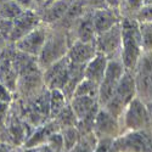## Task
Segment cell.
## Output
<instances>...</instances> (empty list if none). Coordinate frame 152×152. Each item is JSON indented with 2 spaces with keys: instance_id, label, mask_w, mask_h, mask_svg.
Here are the masks:
<instances>
[{
  "instance_id": "2",
  "label": "cell",
  "mask_w": 152,
  "mask_h": 152,
  "mask_svg": "<svg viewBox=\"0 0 152 152\" xmlns=\"http://www.w3.org/2000/svg\"><path fill=\"white\" fill-rule=\"evenodd\" d=\"M49 27L50 29H49L46 42L42 49L40 54L37 57L42 71L46 69L56 61L65 57L68 53L71 44L74 42V38L69 31L54 27V26H49Z\"/></svg>"
},
{
  "instance_id": "20",
  "label": "cell",
  "mask_w": 152,
  "mask_h": 152,
  "mask_svg": "<svg viewBox=\"0 0 152 152\" xmlns=\"http://www.w3.org/2000/svg\"><path fill=\"white\" fill-rule=\"evenodd\" d=\"M99 84L88 79V78H83L82 82L77 85L74 90L73 96H90L94 99H97L99 95ZM72 96V97H73Z\"/></svg>"
},
{
  "instance_id": "38",
  "label": "cell",
  "mask_w": 152,
  "mask_h": 152,
  "mask_svg": "<svg viewBox=\"0 0 152 152\" xmlns=\"http://www.w3.org/2000/svg\"><path fill=\"white\" fill-rule=\"evenodd\" d=\"M16 152H38L37 147H24V146H18L16 147Z\"/></svg>"
},
{
  "instance_id": "41",
  "label": "cell",
  "mask_w": 152,
  "mask_h": 152,
  "mask_svg": "<svg viewBox=\"0 0 152 152\" xmlns=\"http://www.w3.org/2000/svg\"><path fill=\"white\" fill-rule=\"evenodd\" d=\"M148 111H150V118H151V126H152V104H148Z\"/></svg>"
},
{
  "instance_id": "14",
  "label": "cell",
  "mask_w": 152,
  "mask_h": 152,
  "mask_svg": "<svg viewBox=\"0 0 152 152\" xmlns=\"http://www.w3.org/2000/svg\"><path fill=\"white\" fill-rule=\"evenodd\" d=\"M74 40H80L84 43H93L96 38V31L93 21V11H88L78 21H75L69 31Z\"/></svg>"
},
{
  "instance_id": "25",
  "label": "cell",
  "mask_w": 152,
  "mask_h": 152,
  "mask_svg": "<svg viewBox=\"0 0 152 152\" xmlns=\"http://www.w3.org/2000/svg\"><path fill=\"white\" fill-rule=\"evenodd\" d=\"M144 53H152V22H139Z\"/></svg>"
},
{
  "instance_id": "4",
  "label": "cell",
  "mask_w": 152,
  "mask_h": 152,
  "mask_svg": "<svg viewBox=\"0 0 152 152\" xmlns=\"http://www.w3.org/2000/svg\"><path fill=\"white\" fill-rule=\"evenodd\" d=\"M121 125L122 134L125 132L152 129L147 104L137 96L134 97L123 112L121 117Z\"/></svg>"
},
{
  "instance_id": "16",
  "label": "cell",
  "mask_w": 152,
  "mask_h": 152,
  "mask_svg": "<svg viewBox=\"0 0 152 152\" xmlns=\"http://www.w3.org/2000/svg\"><path fill=\"white\" fill-rule=\"evenodd\" d=\"M58 130H61V129H60L57 122L55 119H49L44 124L34 128L32 134L28 136V139L24 141V144L22 146H24V147H38V146L45 144L48 137L53 133L58 132Z\"/></svg>"
},
{
  "instance_id": "3",
  "label": "cell",
  "mask_w": 152,
  "mask_h": 152,
  "mask_svg": "<svg viewBox=\"0 0 152 152\" xmlns=\"http://www.w3.org/2000/svg\"><path fill=\"white\" fill-rule=\"evenodd\" d=\"M134 97H136V85H135L134 73L132 71H125L116 88L115 95L111 97V100L102 108H105L113 117H116L121 121V117L125 107L129 105V102Z\"/></svg>"
},
{
  "instance_id": "1",
  "label": "cell",
  "mask_w": 152,
  "mask_h": 152,
  "mask_svg": "<svg viewBox=\"0 0 152 152\" xmlns=\"http://www.w3.org/2000/svg\"><path fill=\"white\" fill-rule=\"evenodd\" d=\"M121 33H122V46H121L119 58L125 69L133 72L144 53L139 22L132 17H122Z\"/></svg>"
},
{
  "instance_id": "23",
  "label": "cell",
  "mask_w": 152,
  "mask_h": 152,
  "mask_svg": "<svg viewBox=\"0 0 152 152\" xmlns=\"http://www.w3.org/2000/svg\"><path fill=\"white\" fill-rule=\"evenodd\" d=\"M24 11L26 10H23L16 0H9V1L0 5V15L5 20H10V21H14L15 18H17Z\"/></svg>"
},
{
  "instance_id": "35",
  "label": "cell",
  "mask_w": 152,
  "mask_h": 152,
  "mask_svg": "<svg viewBox=\"0 0 152 152\" xmlns=\"http://www.w3.org/2000/svg\"><path fill=\"white\" fill-rule=\"evenodd\" d=\"M0 152H16V146L9 142L0 141Z\"/></svg>"
},
{
  "instance_id": "42",
  "label": "cell",
  "mask_w": 152,
  "mask_h": 152,
  "mask_svg": "<svg viewBox=\"0 0 152 152\" xmlns=\"http://www.w3.org/2000/svg\"><path fill=\"white\" fill-rule=\"evenodd\" d=\"M148 4H152V0H145V5H148Z\"/></svg>"
},
{
  "instance_id": "32",
  "label": "cell",
  "mask_w": 152,
  "mask_h": 152,
  "mask_svg": "<svg viewBox=\"0 0 152 152\" xmlns=\"http://www.w3.org/2000/svg\"><path fill=\"white\" fill-rule=\"evenodd\" d=\"M11 29H12V21L5 20L1 15H0V34L4 35V37H6L7 40H9Z\"/></svg>"
},
{
  "instance_id": "12",
  "label": "cell",
  "mask_w": 152,
  "mask_h": 152,
  "mask_svg": "<svg viewBox=\"0 0 152 152\" xmlns=\"http://www.w3.org/2000/svg\"><path fill=\"white\" fill-rule=\"evenodd\" d=\"M97 54V50L95 46V42L93 43H84L80 40H74L67 53V58L71 63L79 66H86L95 55Z\"/></svg>"
},
{
  "instance_id": "33",
  "label": "cell",
  "mask_w": 152,
  "mask_h": 152,
  "mask_svg": "<svg viewBox=\"0 0 152 152\" xmlns=\"http://www.w3.org/2000/svg\"><path fill=\"white\" fill-rule=\"evenodd\" d=\"M23 10H35L34 0H16Z\"/></svg>"
},
{
  "instance_id": "43",
  "label": "cell",
  "mask_w": 152,
  "mask_h": 152,
  "mask_svg": "<svg viewBox=\"0 0 152 152\" xmlns=\"http://www.w3.org/2000/svg\"><path fill=\"white\" fill-rule=\"evenodd\" d=\"M6 1H9V0H0V5L4 4V3H6Z\"/></svg>"
},
{
  "instance_id": "39",
  "label": "cell",
  "mask_w": 152,
  "mask_h": 152,
  "mask_svg": "<svg viewBox=\"0 0 152 152\" xmlns=\"http://www.w3.org/2000/svg\"><path fill=\"white\" fill-rule=\"evenodd\" d=\"M37 150H38V152H55L51 147L48 146L46 144H43V145H40V146H38Z\"/></svg>"
},
{
  "instance_id": "9",
  "label": "cell",
  "mask_w": 152,
  "mask_h": 152,
  "mask_svg": "<svg viewBox=\"0 0 152 152\" xmlns=\"http://www.w3.org/2000/svg\"><path fill=\"white\" fill-rule=\"evenodd\" d=\"M93 133L96 139H117L122 134L121 121L113 117L105 108L100 107L95 122Z\"/></svg>"
},
{
  "instance_id": "7",
  "label": "cell",
  "mask_w": 152,
  "mask_h": 152,
  "mask_svg": "<svg viewBox=\"0 0 152 152\" xmlns=\"http://www.w3.org/2000/svg\"><path fill=\"white\" fill-rule=\"evenodd\" d=\"M122 152H152V129L125 132L115 139Z\"/></svg>"
},
{
  "instance_id": "10",
  "label": "cell",
  "mask_w": 152,
  "mask_h": 152,
  "mask_svg": "<svg viewBox=\"0 0 152 152\" xmlns=\"http://www.w3.org/2000/svg\"><path fill=\"white\" fill-rule=\"evenodd\" d=\"M49 29L50 27L48 24L42 23L40 26H38L35 29H33L31 33H28L27 35H24L22 39H20L18 42L14 43L16 49L20 51L38 57V55L40 54L42 49L46 42V38L49 34Z\"/></svg>"
},
{
  "instance_id": "19",
  "label": "cell",
  "mask_w": 152,
  "mask_h": 152,
  "mask_svg": "<svg viewBox=\"0 0 152 152\" xmlns=\"http://www.w3.org/2000/svg\"><path fill=\"white\" fill-rule=\"evenodd\" d=\"M69 104V100L62 90H50V119H54Z\"/></svg>"
},
{
  "instance_id": "36",
  "label": "cell",
  "mask_w": 152,
  "mask_h": 152,
  "mask_svg": "<svg viewBox=\"0 0 152 152\" xmlns=\"http://www.w3.org/2000/svg\"><path fill=\"white\" fill-rule=\"evenodd\" d=\"M106 1H107L108 7H112V9L118 10V9H119V6H121V5H122V3H123V0H106Z\"/></svg>"
},
{
  "instance_id": "5",
  "label": "cell",
  "mask_w": 152,
  "mask_h": 152,
  "mask_svg": "<svg viewBox=\"0 0 152 152\" xmlns=\"http://www.w3.org/2000/svg\"><path fill=\"white\" fill-rule=\"evenodd\" d=\"M125 67L123 66V63L121 58H111L108 60L107 68L104 75L102 82L100 83L99 86V95H97V102L100 107H104L111 97L115 95L116 88L123 77V74L125 72Z\"/></svg>"
},
{
  "instance_id": "24",
  "label": "cell",
  "mask_w": 152,
  "mask_h": 152,
  "mask_svg": "<svg viewBox=\"0 0 152 152\" xmlns=\"http://www.w3.org/2000/svg\"><path fill=\"white\" fill-rule=\"evenodd\" d=\"M145 5V0H123L118 11L122 17H132L134 18L140 9Z\"/></svg>"
},
{
  "instance_id": "28",
  "label": "cell",
  "mask_w": 152,
  "mask_h": 152,
  "mask_svg": "<svg viewBox=\"0 0 152 152\" xmlns=\"http://www.w3.org/2000/svg\"><path fill=\"white\" fill-rule=\"evenodd\" d=\"M134 18L137 22H152V4L144 5Z\"/></svg>"
},
{
  "instance_id": "17",
  "label": "cell",
  "mask_w": 152,
  "mask_h": 152,
  "mask_svg": "<svg viewBox=\"0 0 152 152\" xmlns=\"http://www.w3.org/2000/svg\"><path fill=\"white\" fill-rule=\"evenodd\" d=\"M107 63H108V58L104 54L97 53L86 63L85 69H84V78L90 79L100 85V83L104 79V75L107 68Z\"/></svg>"
},
{
  "instance_id": "40",
  "label": "cell",
  "mask_w": 152,
  "mask_h": 152,
  "mask_svg": "<svg viewBox=\"0 0 152 152\" xmlns=\"http://www.w3.org/2000/svg\"><path fill=\"white\" fill-rule=\"evenodd\" d=\"M110 152H122L119 148H118V146L113 142V145H112V147H111V150H110Z\"/></svg>"
},
{
  "instance_id": "8",
  "label": "cell",
  "mask_w": 152,
  "mask_h": 152,
  "mask_svg": "<svg viewBox=\"0 0 152 152\" xmlns=\"http://www.w3.org/2000/svg\"><path fill=\"white\" fill-rule=\"evenodd\" d=\"M95 46L97 53L104 54L108 60L119 58L122 46L121 23L104 33L97 34L95 38Z\"/></svg>"
},
{
  "instance_id": "29",
  "label": "cell",
  "mask_w": 152,
  "mask_h": 152,
  "mask_svg": "<svg viewBox=\"0 0 152 152\" xmlns=\"http://www.w3.org/2000/svg\"><path fill=\"white\" fill-rule=\"evenodd\" d=\"M15 101V94L12 93L6 85L0 83V102L11 105Z\"/></svg>"
},
{
  "instance_id": "18",
  "label": "cell",
  "mask_w": 152,
  "mask_h": 152,
  "mask_svg": "<svg viewBox=\"0 0 152 152\" xmlns=\"http://www.w3.org/2000/svg\"><path fill=\"white\" fill-rule=\"evenodd\" d=\"M69 105L74 111L78 121L88 116L93 110L100 106L97 102V99L90 96H73L69 100Z\"/></svg>"
},
{
  "instance_id": "31",
  "label": "cell",
  "mask_w": 152,
  "mask_h": 152,
  "mask_svg": "<svg viewBox=\"0 0 152 152\" xmlns=\"http://www.w3.org/2000/svg\"><path fill=\"white\" fill-rule=\"evenodd\" d=\"M115 139H99L96 141L94 152H110Z\"/></svg>"
},
{
  "instance_id": "26",
  "label": "cell",
  "mask_w": 152,
  "mask_h": 152,
  "mask_svg": "<svg viewBox=\"0 0 152 152\" xmlns=\"http://www.w3.org/2000/svg\"><path fill=\"white\" fill-rule=\"evenodd\" d=\"M96 141H97V139L94 135V133L88 134V135H83L80 141L68 152H94Z\"/></svg>"
},
{
  "instance_id": "27",
  "label": "cell",
  "mask_w": 152,
  "mask_h": 152,
  "mask_svg": "<svg viewBox=\"0 0 152 152\" xmlns=\"http://www.w3.org/2000/svg\"><path fill=\"white\" fill-rule=\"evenodd\" d=\"M48 146L51 147L55 152H66L65 148V141H63V136L61 132H55L48 137V140L45 142Z\"/></svg>"
},
{
  "instance_id": "21",
  "label": "cell",
  "mask_w": 152,
  "mask_h": 152,
  "mask_svg": "<svg viewBox=\"0 0 152 152\" xmlns=\"http://www.w3.org/2000/svg\"><path fill=\"white\" fill-rule=\"evenodd\" d=\"M61 134L63 136V141H65V148H66V152H68L69 150H72L75 145H77L80 139H82V133L79 132V129L77 126H66V128H62L61 130Z\"/></svg>"
},
{
  "instance_id": "6",
  "label": "cell",
  "mask_w": 152,
  "mask_h": 152,
  "mask_svg": "<svg viewBox=\"0 0 152 152\" xmlns=\"http://www.w3.org/2000/svg\"><path fill=\"white\" fill-rule=\"evenodd\" d=\"M133 73L136 85V96L148 105L152 94V53H142Z\"/></svg>"
},
{
  "instance_id": "13",
  "label": "cell",
  "mask_w": 152,
  "mask_h": 152,
  "mask_svg": "<svg viewBox=\"0 0 152 152\" xmlns=\"http://www.w3.org/2000/svg\"><path fill=\"white\" fill-rule=\"evenodd\" d=\"M93 21L97 35L119 24L122 21V16L118 10L112 7H105L93 11Z\"/></svg>"
},
{
  "instance_id": "34",
  "label": "cell",
  "mask_w": 152,
  "mask_h": 152,
  "mask_svg": "<svg viewBox=\"0 0 152 152\" xmlns=\"http://www.w3.org/2000/svg\"><path fill=\"white\" fill-rule=\"evenodd\" d=\"M35 1V11H42L49 5H51L55 0H34Z\"/></svg>"
},
{
  "instance_id": "30",
  "label": "cell",
  "mask_w": 152,
  "mask_h": 152,
  "mask_svg": "<svg viewBox=\"0 0 152 152\" xmlns=\"http://www.w3.org/2000/svg\"><path fill=\"white\" fill-rule=\"evenodd\" d=\"M88 11H95L100 9L108 7L106 0H82Z\"/></svg>"
},
{
  "instance_id": "37",
  "label": "cell",
  "mask_w": 152,
  "mask_h": 152,
  "mask_svg": "<svg viewBox=\"0 0 152 152\" xmlns=\"http://www.w3.org/2000/svg\"><path fill=\"white\" fill-rule=\"evenodd\" d=\"M9 43H10V42L7 40V38L0 34V55H1V53L4 51V49L6 48V45H7Z\"/></svg>"
},
{
  "instance_id": "11",
  "label": "cell",
  "mask_w": 152,
  "mask_h": 152,
  "mask_svg": "<svg viewBox=\"0 0 152 152\" xmlns=\"http://www.w3.org/2000/svg\"><path fill=\"white\" fill-rule=\"evenodd\" d=\"M42 24L40 15L35 10H26L21 14L17 18L12 21V29L10 33L9 42L16 43L24 35L31 33L33 29H35L38 26Z\"/></svg>"
},
{
  "instance_id": "22",
  "label": "cell",
  "mask_w": 152,
  "mask_h": 152,
  "mask_svg": "<svg viewBox=\"0 0 152 152\" xmlns=\"http://www.w3.org/2000/svg\"><path fill=\"white\" fill-rule=\"evenodd\" d=\"M54 119L57 122L60 129L66 128V126H74V125L77 126V124H78V118L75 116V113L72 110L69 104L63 108Z\"/></svg>"
},
{
  "instance_id": "15",
  "label": "cell",
  "mask_w": 152,
  "mask_h": 152,
  "mask_svg": "<svg viewBox=\"0 0 152 152\" xmlns=\"http://www.w3.org/2000/svg\"><path fill=\"white\" fill-rule=\"evenodd\" d=\"M73 1L74 0H55L51 5H49L44 10L38 11V14L40 15L42 18V23L48 24V26H53V24L60 22L63 18V16L66 15L68 7Z\"/></svg>"
}]
</instances>
